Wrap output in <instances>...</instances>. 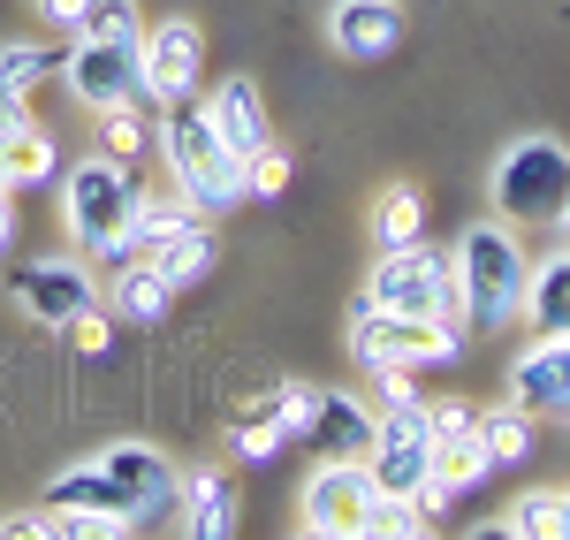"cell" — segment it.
<instances>
[{"label":"cell","instance_id":"cell-14","mask_svg":"<svg viewBox=\"0 0 570 540\" xmlns=\"http://www.w3.org/2000/svg\"><path fill=\"white\" fill-rule=\"evenodd\" d=\"M198 107H206L214 137L236 153V160H252L259 145H274V122H266V99H259V85H252V77H220Z\"/></svg>","mask_w":570,"mask_h":540},{"label":"cell","instance_id":"cell-25","mask_svg":"<svg viewBox=\"0 0 570 540\" xmlns=\"http://www.w3.org/2000/svg\"><path fill=\"white\" fill-rule=\"evenodd\" d=\"M494 533H518V540H563V495H548V488H532V495H518V510H502L494 518Z\"/></svg>","mask_w":570,"mask_h":540},{"label":"cell","instance_id":"cell-11","mask_svg":"<svg viewBox=\"0 0 570 540\" xmlns=\"http://www.w3.org/2000/svg\"><path fill=\"white\" fill-rule=\"evenodd\" d=\"M61 85H69V99L91 107V115H107V107H122V99H145V85H137V46L77 39L69 61H61Z\"/></svg>","mask_w":570,"mask_h":540},{"label":"cell","instance_id":"cell-7","mask_svg":"<svg viewBox=\"0 0 570 540\" xmlns=\"http://www.w3.org/2000/svg\"><path fill=\"white\" fill-rule=\"evenodd\" d=\"M464 351V335L456 327H441L434 313H381V305H351V359L365 373H389V365H449Z\"/></svg>","mask_w":570,"mask_h":540},{"label":"cell","instance_id":"cell-17","mask_svg":"<svg viewBox=\"0 0 570 540\" xmlns=\"http://www.w3.org/2000/svg\"><path fill=\"white\" fill-rule=\"evenodd\" d=\"M145 259H153V267L168 274L176 289H190V282H206V274H214V259H220L214 214H198V222L168 228V236H153V244H145Z\"/></svg>","mask_w":570,"mask_h":540},{"label":"cell","instance_id":"cell-36","mask_svg":"<svg viewBox=\"0 0 570 540\" xmlns=\"http://www.w3.org/2000/svg\"><path fill=\"white\" fill-rule=\"evenodd\" d=\"M0 540H53V518L46 510H8L0 518Z\"/></svg>","mask_w":570,"mask_h":540},{"label":"cell","instance_id":"cell-30","mask_svg":"<svg viewBox=\"0 0 570 540\" xmlns=\"http://www.w3.org/2000/svg\"><path fill=\"white\" fill-rule=\"evenodd\" d=\"M145 145H153V130H145L137 99H122V107H107V115H99V153H115V160H137Z\"/></svg>","mask_w":570,"mask_h":540},{"label":"cell","instance_id":"cell-39","mask_svg":"<svg viewBox=\"0 0 570 540\" xmlns=\"http://www.w3.org/2000/svg\"><path fill=\"white\" fill-rule=\"evenodd\" d=\"M8 236H16V190L0 183V252H8Z\"/></svg>","mask_w":570,"mask_h":540},{"label":"cell","instance_id":"cell-19","mask_svg":"<svg viewBox=\"0 0 570 540\" xmlns=\"http://www.w3.org/2000/svg\"><path fill=\"white\" fill-rule=\"evenodd\" d=\"M176 518H183V533H190V540H228V533H236V495H228V480H220L214 464L183 472Z\"/></svg>","mask_w":570,"mask_h":540},{"label":"cell","instance_id":"cell-28","mask_svg":"<svg viewBox=\"0 0 570 540\" xmlns=\"http://www.w3.org/2000/svg\"><path fill=\"white\" fill-rule=\"evenodd\" d=\"M77 39H122V46H137V39H145V16H137V0H91L85 23H77Z\"/></svg>","mask_w":570,"mask_h":540},{"label":"cell","instance_id":"cell-15","mask_svg":"<svg viewBox=\"0 0 570 540\" xmlns=\"http://www.w3.org/2000/svg\"><path fill=\"white\" fill-rule=\"evenodd\" d=\"M373 426H381V411L365 404V396H351V389H320V411H312L305 442L320 456H365L373 450Z\"/></svg>","mask_w":570,"mask_h":540},{"label":"cell","instance_id":"cell-34","mask_svg":"<svg viewBox=\"0 0 570 540\" xmlns=\"http://www.w3.org/2000/svg\"><path fill=\"white\" fill-rule=\"evenodd\" d=\"M373 381H381V404H395V411H426L419 381H411V365H389V373H373Z\"/></svg>","mask_w":570,"mask_h":540},{"label":"cell","instance_id":"cell-29","mask_svg":"<svg viewBox=\"0 0 570 540\" xmlns=\"http://www.w3.org/2000/svg\"><path fill=\"white\" fill-rule=\"evenodd\" d=\"M46 518H53V540H122V533H137L130 518H115V510H85V502L46 510Z\"/></svg>","mask_w":570,"mask_h":540},{"label":"cell","instance_id":"cell-18","mask_svg":"<svg viewBox=\"0 0 570 540\" xmlns=\"http://www.w3.org/2000/svg\"><path fill=\"white\" fill-rule=\"evenodd\" d=\"M518 320H525L532 335H570V244H556L548 259H532Z\"/></svg>","mask_w":570,"mask_h":540},{"label":"cell","instance_id":"cell-33","mask_svg":"<svg viewBox=\"0 0 570 540\" xmlns=\"http://www.w3.org/2000/svg\"><path fill=\"white\" fill-rule=\"evenodd\" d=\"M464 426H480V411L464 396H426V434H464Z\"/></svg>","mask_w":570,"mask_h":540},{"label":"cell","instance_id":"cell-32","mask_svg":"<svg viewBox=\"0 0 570 540\" xmlns=\"http://www.w3.org/2000/svg\"><path fill=\"white\" fill-rule=\"evenodd\" d=\"M274 404H282V434H289V442H305L312 411H320V381H282V389H274Z\"/></svg>","mask_w":570,"mask_h":540},{"label":"cell","instance_id":"cell-20","mask_svg":"<svg viewBox=\"0 0 570 540\" xmlns=\"http://www.w3.org/2000/svg\"><path fill=\"white\" fill-rule=\"evenodd\" d=\"M61 176V137L39 130V122H23V130L0 137V183L8 190H39V183Z\"/></svg>","mask_w":570,"mask_h":540},{"label":"cell","instance_id":"cell-26","mask_svg":"<svg viewBox=\"0 0 570 540\" xmlns=\"http://www.w3.org/2000/svg\"><path fill=\"white\" fill-rule=\"evenodd\" d=\"M480 434H487V456H494V464H525L532 456V411L494 404V411H480Z\"/></svg>","mask_w":570,"mask_h":540},{"label":"cell","instance_id":"cell-37","mask_svg":"<svg viewBox=\"0 0 570 540\" xmlns=\"http://www.w3.org/2000/svg\"><path fill=\"white\" fill-rule=\"evenodd\" d=\"M31 8H39V23H46V31H69V39H77V23H85V8H91V0H31Z\"/></svg>","mask_w":570,"mask_h":540},{"label":"cell","instance_id":"cell-21","mask_svg":"<svg viewBox=\"0 0 570 540\" xmlns=\"http://www.w3.org/2000/svg\"><path fill=\"white\" fill-rule=\"evenodd\" d=\"M487 472H494V456H487V434H480V426H464V434H434L426 480H441V488L456 495V488H480Z\"/></svg>","mask_w":570,"mask_h":540},{"label":"cell","instance_id":"cell-31","mask_svg":"<svg viewBox=\"0 0 570 540\" xmlns=\"http://www.w3.org/2000/svg\"><path fill=\"white\" fill-rule=\"evenodd\" d=\"M282 190H289V153L282 145H259L244 160V198H282Z\"/></svg>","mask_w":570,"mask_h":540},{"label":"cell","instance_id":"cell-35","mask_svg":"<svg viewBox=\"0 0 570 540\" xmlns=\"http://www.w3.org/2000/svg\"><path fill=\"white\" fill-rule=\"evenodd\" d=\"M69 343H77V351H107V343H115V320H107L99 305H91V313H77V320H69Z\"/></svg>","mask_w":570,"mask_h":540},{"label":"cell","instance_id":"cell-2","mask_svg":"<svg viewBox=\"0 0 570 540\" xmlns=\"http://www.w3.org/2000/svg\"><path fill=\"white\" fill-rule=\"evenodd\" d=\"M130 214H137V183L130 160L115 153H91V160H69L61 168V228L85 259H130Z\"/></svg>","mask_w":570,"mask_h":540},{"label":"cell","instance_id":"cell-4","mask_svg":"<svg viewBox=\"0 0 570 540\" xmlns=\"http://www.w3.org/2000/svg\"><path fill=\"white\" fill-rule=\"evenodd\" d=\"M525 244H518V222H472L456 236V282H464V313L472 327H502V320H518L525 305Z\"/></svg>","mask_w":570,"mask_h":540},{"label":"cell","instance_id":"cell-24","mask_svg":"<svg viewBox=\"0 0 570 540\" xmlns=\"http://www.w3.org/2000/svg\"><path fill=\"white\" fill-rule=\"evenodd\" d=\"M206 206L198 198H183V190H137V214H130V244L145 252L153 236H168V228H183V222H198Z\"/></svg>","mask_w":570,"mask_h":540},{"label":"cell","instance_id":"cell-42","mask_svg":"<svg viewBox=\"0 0 570 540\" xmlns=\"http://www.w3.org/2000/svg\"><path fill=\"white\" fill-rule=\"evenodd\" d=\"M563 419H570V411H563Z\"/></svg>","mask_w":570,"mask_h":540},{"label":"cell","instance_id":"cell-22","mask_svg":"<svg viewBox=\"0 0 570 540\" xmlns=\"http://www.w3.org/2000/svg\"><path fill=\"white\" fill-rule=\"evenodd\" d=\"M426 236V190L419 183H389L381 206H373V244L395 252V244H419Z\"/></svg>","mask_w":570,"mask_h":540},{"label":"cell","instance_id":"cell-12","mask_svg":"<svg viewBox=\"0 0 570 540\" xmlns=\"http://www.w3.org/2000/svg\"><path fill=\"white\" fill-rule=\"evenodd\" d=\"M426 456H434V434H426V411H395L381 404V426H373V480H381V495H419L426 488Z\"/></svg>","mask_w":570,"mask_h":540},{"label":"cell","instance_id":"cell-41","mask_svg":"<svg viewBox=\"0 0 570 540\" xmlns=\"http://www.w3.org/2000/svg\"><path fill=\"white\" fill-rule=\"evenodd\" d=\"M563 526H570V495H563Z\"/></svg>","mask_w":570,"mask_h":540},{"label":"cell","instance_id":"cell-27","mask_svg":"<svg viewBox=\"0 0 570 540\" xmlns=\"http://www.w3.org/2000/svg\"><path fill=\"white\" fill-rule=\"evenodd\" d=\"M46 77H61V53L53 46H31V39H0V85H46Z\"/></svg>","mask_w":570,"mask_h":540},{"label":"cell","instance_id":"cell-16","mask_svg":"<svg viewBox=\"0 0 570 540\" xmlns=\"http://www.w3.org/2000/svg\"><path fill=\"white\" fill-rule=\"evenodd\" d=\"M168 305H176V282L153 267L145 252L115 259V282H107V313H115V320H137V327H153V320H168Z\"/></svg>","mask_w":570,"mask_h":540},{"label":"cell","instance_id":"cell-13","mask_svg":"<svg viewBox=\"0 0 570 540\" xmlns=\"http://www.w3.org/2000/svg\"><path fill=\"white\" fill-rule=\"evenodd\" d=\"M403 39V0H327V46L343 61H381Z\"/></svg>","mask_w":570,"mask_h":540},{"label":"cell","instance_id":"cell-3","mask_svg":"<svg viewBox=\"0 0 570 540\" xmlns=\"http://www.w3.org/2000/svg\"><path fill=\"white\" fill-rule=\"evenodd\" d=\"M160 160H168V183H176L183 198H198L206 214H228V206H244V160L228 153L206 122V107L198 99H183V107H160Z\"/></svg>","mask_w":570,"mask_h":540},{"label":"cell","instance_id":"cell-10","mask_svg":"<svg viewBox=\"0 0 570 540\" xmlns=\"http://www.w3.org/2000/svg\"><path fill=\"white\" fill-rule=\"evenodd\" d=\"M441 274H449V252H434L426 236L419 244H395L381 252V267L365 274V305H381V313H434L441 305Z\"/></svg>","mask_w":570,"mask_h":540},{"label":"cell","instance_id":"cell-40","mask_svg":"<svg viewBox=\"0 0 570 540\" xmlns=\"http://www.w3.org/2000/svg\"><path fill=\"white\" fill-rule=\"evenodd\" d=\"M556 236H563V244H570V198H563V214H556Z\"/></svg>","mask_w":570,"mask_h":540},{"label":"cell","instance_id":"cell-23","mask_svg":"<svg viewBox=\"0 0 570 540\" xmlns=\"http://www.w3.org/2000/svg\"><path fill=\"white\" fill-rule=\"evenodd\" d=\"M282 442H289V434H282V404H274V389H266L259 404H244L236 419H228V456H244V464H266Z\"/></svg>","mask_w":570,"mask_h":540},{"label":"cell","instance_id":"cell-5","mask_svg":"<svg viewBox=\"0 0 570 540\" xmlns=\"http://www.w3.org/2000/svg\"><path fill=\"white\" fill-rule=\"evenodd\" d=\"M487 198H494L502 222L548 228L556 214H563V198H570V145L548 137V130L502 145V160H494V176H487Z\"/></svg>","mask_w":570,"mask_h":540},{"label":"cell","instance_id":"cell-9","mask_svg":"<svg viewBox=\"0 0 570 540\" xmlns=\"http://www.w3.org/2000/svg\"><path fill=\"white\" fill-rule=\"evenodd\" d=\"M8 289H16V305L39 320V327H53V335H69V320L99 305V282H91L85 252H77V259H61V252H53V259H31V267L8 274Z\"/></svg>","mask_w":570,"mask_h":540},{"label":"cell","instance_id":"cell-6","mask_svg":"<svg viewBox=\"0 0 570 540\" xmlns=\"http://www.w3.org/2000/svg\"><path fill=\"white\" fill-rule=\"evenodd\" d=\"M381 518V480L365 456H320L297 488V526L320 540H373Z\"/></svg>","mask_w":570,"mask_h":540},{"label":"cell","instance_id":"cell-38","mask_svg":"<svg viewBox=\"0 0 570 540\" xmlns=\"http://www.w3.org/2000/svg\"><path fill=\"white\" fill-rule=\"evenodd\" d=\"M23 122H39V115H31V91H23V85H0V137L23 130Z\"/></svg>","mask_w":570,"mask_h":540},{"label":"cell","instance_id":"cell-8","mask_svg":"<svg viewBox=\"0 0 570 540\" xmlns=\"http://www.w3.org/2000/svg\"><path fill=\"white\" fill-rule=\"evenodd\" d=\"M198 77H206V31L190 16L145 23V39H137V85H145V99L153 107H183V99H198Z\"/></svg>","mask_w":570,"mask_h":540},{"label":"cell","instance_id":"cell-1","mask_svg":"<svg viewBox=\"0 0 570 540\" xmlns=\"http://www.w3.org/2000/svg\"><path fill=\"white\" fill-rule=\"evenodd\" d=\"M39 502H46V510H69V502H85V510H115V518H130L137 533H145V526H168V518H176L183 472L153 450V442H107V450H91L85 464L53 472Z\"/></svg>","mask_w":570,"mask_h":540}]
</instances>
